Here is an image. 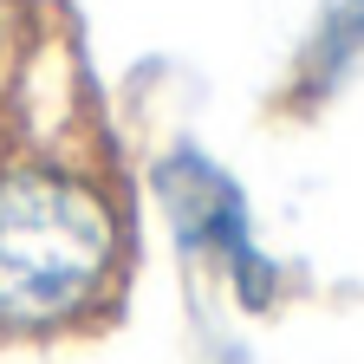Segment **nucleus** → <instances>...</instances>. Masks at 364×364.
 <instances>
[{
  "mask_svg": "<svg viewBox=\"0 0 364 364\" xmlns=\"http://www.w3.org/2000/svg\"><path fill=\"white\" fill-rule=\"evenodd\" d=\"M130 267V221L98 163L0 150V345L105 326Z\"/></svg>",
  "mask_w": 364,
  "mask_h": 364,
  "instance_id": "obj_1",
  "label": "nucleus"
},
{
  "mask_svg": "<svg viewBox=\"0 0 364 364\" xmlns=\"http://www.w3.org/2000/svg\"><path fill=\"white\" fill-rule=\"evenodd\" d=\"M26 33H33V7L26 0H0V85L26 59Z\"/></svg>",
  "mask_w": 364,
  "mask_h": 364,
  "instance_id": "obj_2",
  "label": "nucleus"
}]
</instances>
